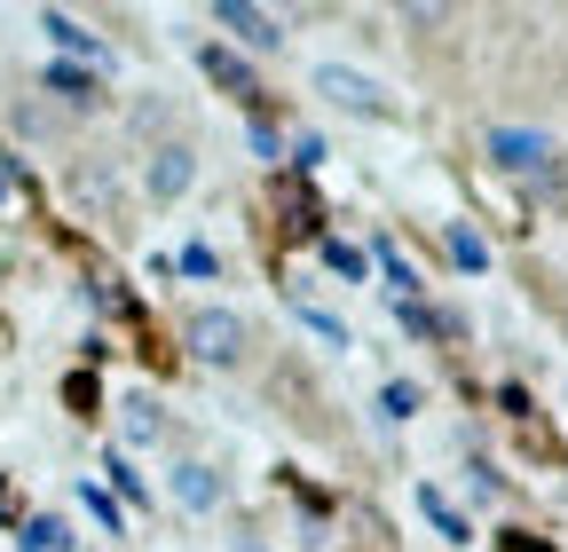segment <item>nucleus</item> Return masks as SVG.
<instances>
[{
    "instance_id": "nucleus-7",
    "label": "nucleus",
    "mask_w": 568,
    "mask_h": 552,
    "mask_svg": "<svg viewBox=\"0 0 568 552\" xmlns=\"http://www.w3.org/2000/svg\"><path fill=\"white\" fill-rule=\"evenodd\" d=\"M40 88H48V95H63L71 111H95V103H103V72H88V63H63V55L40 72Z\"/></svg>"
},
{
    "instance_id": "nucleus-6",
    "label": "nucleus",
    "mask_w": 568,
    "mask_h": 552,
    "mask_svg": "<svg viewBox=\"0 0 568 552\" xmlns=\"http://www.w3.org/2000/svg\"><path fill=\"white\" fill-rule=\"evenodd\" d=\"M197 72H205L213 88H222V95H245V103L261 95V80H253V63H245L237 48H222V40H213V48H197Z\"/></svg>"
},
{
    "instance_id": "nucleus-4",
    "label": "nucleus",
    "mask_w": 568,
    "mask_h": 552,
    "mask_svg": "<svg viewBox=\"0 0 568 552\" xmlns=\"http://www.w3.org/2000/svg\"><path fill=\"white\" fill-rule=\"evenodd\" d=\"M213 24L237 32V48H253V55L284 48V17L276 9H253V0H213Z\"/></svg>"
},
{
    "instance_id": "nucleus-10",
    "label": "nucleus",
    "mask_w": 568,
    "mask_h": 552,
    "mask_svg": "<svg viewBox=\"0 0 568 552\" xmlns=\"http://www.w3.org/2000/svg\"><path fill=\"white\" fill-rule=\"evenodd\" d=\"M418 402H426V387L387 379V387H379V419H387V427H403V419H418Z\"/></svg>"
},
{
    "instance_id": "nucleus-2",
    "label": "nucleus",
    "mask_w": 568,
    "mask_h": 552,
    "mask_svg": "<svg viewBox=\"0 0 568 552\" xmlns=\"http://www.w3.org/2000/svg\"><path fill=\"white\" fill-rule=\"evenodd\" d=\"M489 159L506 174H521V182H552L560 174V143L545 126H489Z\"/></svg>"
},
{
    "instance_id": "nucleus-14",
    "label": "nucleus",
    "mask_w": 568,
    "mask_h": 552,
    "mask_svg": "<svg viewBox=\"0 0 568 552\" xmlns=\"http://www.w3.org/2000/svg\"><path fill=\"white\" fill-rule=\"evenodd\" d=\"M24 552H71V536H63V521H24Z\"/></svg>"
},
{
    "instance_id": "nucleus-12",
    "label": "nucleus",
    "mask_w": 568,
    "mask_h": 552,
    "mask_svg": "<svg viewBox=\"0 0 568 552\" xmlns=\"http://www.w3.org/2000/svg\"><path fill=\"white\" fill-rule=\"evenodd\" d=\"M450 260H458V268H489V245H481L474 222H450Z\"/></svg>"
},
{
    "instance_id": "nucleus-9",
    "label": "nucleus",
    "mask_w": 568,
    "mask_h": 552,
    "mask_svg": "<svg viewBox=\"0 0 568 552\" xmlns=\"http://www.w3.org/2000/svg\"><path fill=\"white\" fill-rule=\"evenodd\" d=\"M40 24H48V40L63 48V63H88V72H103V63H111V55H103V40H95V32H80L71 17H40Z\"/></svg>"
},
{
    "instance_id": "nucleus-1",
    "label": "nucleus",
    "mask_w": 568,
    "mask_h": 552,
    "mask_svg": "<svg viewBox=\"0 0 568 552\" xmlns=\"http://www.w3.org/2000/svg\"><path fill=\"white\" fill-rule=\"evenodd\" d=\"M182 348H190L197 364H213V371H237L245 348H253V331H245V316H230V308H197V316L182 324Z\"/></svg>"
},
{
    "instance_id": "nucleus-13",
    "label": "nucleus",
    "mask_w": 568,
    "mask_h": 552,
    "mask_svg": "<svg viewBox=\"0 0 568 552\" xmlns=\"http://www.w3.org/2000/svg\"><path fill=\"white\" fill-rule=\"evenodd\" d=\"M324 260H332V276H339V285H364V268H372L364 253H355V245H339V237L324 245Z\"/></svg>"
},
{
    "instance_id": "nucleus-11",
    "label": "nucleus",
    "mask_w": 568,
    "mask_h": 552,
    "mask_svg": "<svg viewBox=\"0 0 568 552\" xmlns=\"http://www.w3.org/2000/svg\"><path fill=\"white\" fill-rule=\"evenodd\" d=\"M166 419H159V402L151 395H126V442H159Z\"/></svg>"
},
{
    "instance_id": "nucleus-3",
    "label": "nucleus",
    "mask_w": 568,
    "mask_h": 552,
    "mask_svg": "<svg viewBox=\"0 0 568 552\" xmlns=\"http://www.w3.org/2000/svg\"><path fill=\"white\" fill-rule=\"evenodd\" d=\"M316 95L339 103V111H355V119H387V88L364 80V72H347V63H316Z\"/></svg>"
},
{
    "instance_id": "nucleus-5",
    "label": "nucleus",
    "mask_w": 568,
    "mask_h": 552,
    "mask_svg": "<svg viewBox=\"0 0 568 552\" xmlns=\"http://www.w3.org/2000/svg\"><path fill=\"white\" fill-rule=\"evenodd\" d=\"M190 182H197V151H190V143H159L151 166H142V190H151V205L190 197Z\"/></svg>"
},
{
    "instance_id": "nucleus-8",
    "label": "nucleus",
    "mask_w": 568,
    "mask_h": 552,
    "mask_svg": "<svg viewBox=\"0 0 568 552\" xmlns=\"http://www.w3.org/2000/svg\"><path fill=\"white\" fill-rule=\"evenodd\" d=\"M174 498H182L190 513H213V505H222V498H230V481H222V473H213L205 458H182V466H174Z\"/></svg>"
},
{
    "instance_id": "nucleus-15",
    "label": "nucleus",
    "mask_w": 568,
    "mask_h": 552,
    "mask_svg": "<svg viewBox=\"0 0 568 552\" xmlns=\"http://www.w3.org/2000/svg\"><path fill=\"white\" fill-rule=\"evenodd\" d=\"M245 552H261V544H245Z\"/></svg>"
}]
</instances>
